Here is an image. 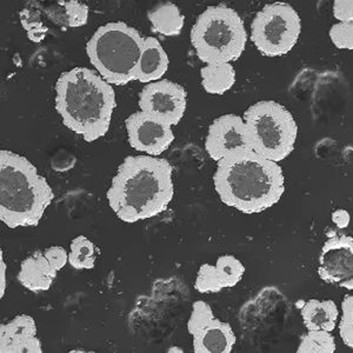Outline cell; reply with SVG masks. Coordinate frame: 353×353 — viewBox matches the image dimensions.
Instances as JSON below:
<instances>
[{
  "mask_svg": "<svg viewBox=\"0 0 353 353\" xmlns=\"http://www.w3.org/2000/svg\"><path fill=\"white\" fill-rule=\"evenodd\" d=\"M253 152L269 161H285L293 152L298 137V125L292 113L274 101L251 105L243 118Z\"/></svg>",
  "mask_w": 353,
  "mask_h": 353,
  "instance_id": "7",
  "label": "cell"
},
{
  "mask_svg": "<svg viewBox=\"0 0 353 353\" xmlns=\"http://www.w3.org/2000/svg\"><path fill=\"white\" fill-rule=\"evenodd\" d=\"M125 128L129 137L130 146L138 152L146 153L148 156H161L174 141L172 126L141 111L128 117Z\"/></svg>",
  "mask_w": 353,
  "mask_h": 353,
  "instance_id": "11",
  "label": "cell"
},
{
  "mask_svg": "<svg viewBox=\"0 0 353 353\" xmlns=\"http://www.w3.org/2000/svg\"><path fill=\"white\" fill-rule=\"evenodd\" d=\"M59 270L48 261L44 251H37L21 261L18 281L31 292H45L51 289Z\"/></svg>",
  "mask_w": 353,
  "mask_h": 353,
  "instance_id": "16",
  "label": "cell"
},
{
  "mask_svg": "<svg viewBox=\"0 0 353 353\" xmlns=\"http://www.w3.org/2000/svg\"><path fill=\"white\" fill-rule=\"evenodd\" d=\"M0 266H1V292H0V297H4L5 290H6V270L8 266L5 264L4 257L3 253H0Z\"/></svg>",
  "mask_w": 353,
  "mask_h": 353,
  "instance_id": "29",
  "label": "cell"
},
{
  "mask_svg": "<svg viewBox=\"0 0 353 353\" xmlns=\"http://www.w3.org/2000/svg\"><path fill=\"white\" fill-rule=\"evenodd\" d=\"M168 352L172 353V352H179L183 353L184 352V350L181 349V347H178V346H171L170 349H168Z\"/></svg>",
  "mask_w": 353,
  "mask_h": 353,
  "instance_id": "30",
  "label": "cell"
},
{
  "mask_svg": "<svg viewBox=\"0 0 353 353\" xmlns=\"http://www.w3.org/2000/svg\"><path fill=\"white\" fill-rule=\"evenodd\" d=\"M54 106L64 126L92 143L109 132L117 108L116 93L99 73L74 68L58 78Z\"/></svg>",
  "mask_w": 353,
  "mask_h": 353,
  "instance_id": "3",
  "label": "cell"
},
{
  "mask_svg": "<svg viewBox=\"0 0 353 353\" xmlns=\"http://www.w3.org/2000/svg\"><path fill=\"white\" fill-rule=\"evenodd\" d=\"M332 221L337 224L338 228L345 229L350 223V216L345 210H338L337 212L332 214Z\"/></svg>",
  "mask_w": 353,
  "mask_h": 353,
  "instance_id": "28",
  "label": "cell"
},
{
  "mask_svg": "<svg viewBox=\"0 0 353 353\" xmlns=\"http://www.w3.org/2000/svg\"><path fill=\"white\" fill-rule=\"evenodd\" d=\"M301 33V17L286 3L265 5L251 24L252 43L266 57H281L291 52Z\"/></svg>",
  "mask_w": 353,
  "mask_h": 353,
  "instance_id": "8",
  "label": "cell"
},
{
  "mask_svg": "<svg viewBox=\"0 0 353 353\" xmlns=\"http://www.w3.org/2000/svg\"><path fill=\"white\" fill-rule=\"evenodd\" d=\"M186 327L196 353H231L237 341L229 323L214 317L211 306L203 301L193 303Z\"/></svg>",
  "mask_w": 353,
  "mask_h": 353,
  "instance_id": "9",
  "label": "cell"
},
{
  "mask_svg": "<svg viewBox=\"0 0 353 353\" xmlns=\"http://www.w3.org/2000/svg\"><path fill=\"white\" fill-rule=\"evenodd\" d=\"M139 109L154 119L176 126L188 109V92L181 85L163 79L146 84L139 96Z\"/></svg>",
  "mask_w": 353,
  "mask_h": 353,
  "instance_id": "10",
  "label": "cell"
},
{
  "mask_svg": "<svg viewBox=\"0 0 353 353\" xmlns=\"http://www.w3.org/2000/svg\"><path fill=\"white\" fill-rule=\"evenodd\" d=\"M53 198L48 181L26 157L0 151V219L8 228L37 226Z\"/></svg>",
  "mask_w": 353,
  "mask_h": 353,
  "instance_id": "4",
  "label": "cell"
},
{
  "mask_svg": "<svg viewBox=\"0 0 353 353\" xmlns=\"http://www.w3.org/2000/svg\"><path fill=\"white\" fill-rule=\"evenodd\" d=\"M21 21L24 26L28 38L34 43H41L48 33V28H45L41 21V11L38 8H25L21 10Z\"/></svg>",
  "mask_w": 353,
  "mask_h": 353,
  "instance_id": "24",
  "label": "cell"
},
{
  "mask_svg": "<svg viewBox=\"0 0 353 353\" xmlns=\"http://www.w3.org/2000/svg\"><path fill=\"white\" fill-rule=\"evenodd\" d=\"M301 314L307 331L324 330L332 332L337 326L339 311L337 304L331 299H309L301 301Z\"/></svg>",
  "mask_w": 353,
  "mask_h": 353,
  "instance_id": "18",
  "label": "cell"
},
{
  "mask_svg": "<svg viewBox=\"0 0 353 353\" xmlns=\"http://www.w3.org/2000/svg\"><path fill=\"white\" fill-rule=\"evenodd\" d=\"M341 341L347 347H353V297L347 294L341 301V318L339 323Z\"/></svg>",
  "mask_w": 353,
  "mask_h": 353,
  "instance_id": "25",
  "label": "cell"
},
{
  "mask_svg": "<svg viewBox=\"0 0 353 353\" xmlns=\"http://www.w3.org/2000/svg\"><path fill=\"white\" fill-rule=\"evenodd\" d=\"M201 85L205 92L221 96L236 84V70L232 64L205 65L201 70Z\"/></svg>",
  "mask_w": 353,
  "mask_h": 353,
  "instance_id": "20",
  "label": "cell"
},
{
  "mask_svg": "<svg viewBox=\"0 0 353 353\" xmlns=\"http://www.w3.org/2000/svg\"><path fill=\"white\" fill-rule=\"evenodd\" d=\"M337 350L336 339L331 332L324 330L307 331L301 338L298 353H334Z\"/></svg>",
  "mask_w": 353,
  "mask_h": 353,
  "instance_id": "23",
  "label": "cell"
},
{
  "mask_svg": "<svg viewBox=\"0 0 353 353\" xmlns=\"http://www.w3.org/2000/svg\"><path fill=\"white\" fill-rule=\"evenodd\" d=\"M170 59L161 41L154 37H146L138 65L137 81L150 84L161 81V77L169 70Z\"/></svg>",
  "mask_w": 353,
  "mask_h": 353,
  "instance_id": "17",
  "label": "cell"
},
{
  "mask_svg": "<svg viewBox=\"0 0 353 353\" xmlns=\"http://www.w3.org/2000/svg\"><path fill=\"white\" fill-rule=\"evenodd\" d=\"M217 164L213 176L216 192L225 205L245 214L271 209L285 192L281 165L252 150L229 154Z\"/></svg>",
  "mask_w": 353,
  "mask_h": 353,
  "instance_id": "2",
  "label": "cell"
},
{
  "mask_svg": "<svg viewBox=\"0 0 353 353\" xmlns=\"http://www.w3.org/2000/svg\"><path fill=\"white\" fill-rule=\"evenodd\" d=\"M34 318L21 314L0 325V352L41 353L43 346L37 336Z\"/></svg>",
  "mask_w": 353,
  "mask_h": 353,
  "instance_id": "15",
  "label": "cell"
},
{
  "mask_svg": "<svg viewBox=\"0 0 353 353\" xmlns=\"http://www.w3.org/2000/svg\"><path fill=\"white\" fill-rule=\"evenodd\" d=\"M145 37L123 21L103 25L86 44L88 59L110 85L137 81Z\"/></svg>",
  "mask_w": 353,
  "mask_h": 353,
  "instance_id": "5",
  "label": "cell"
},
{
  "mask_svg": "<svg viewBox=\"0 0 353 353\" xmlns=\"http://www.w3.org/2000/svg\"><path fill=\"white\" fill-rule=\"evenodd\" d=\"M333 16L339 23H353L352 0H336L333 4Z\"/></svg>",
  "mask_w": 353,
  "mask_h": 353,
  "instance_id": "27",
  "label": "cell"
},
{
  "mask_svg": "<svg viewBox=\"0 0 353 353\" xmlns=\"http://www.w3.org/2000/svg\"><path fill=\"white\" fill-rule=\"evenodd\" d=\"M98 249L93 241L85 236H78L71 241L68 264L74 270H92L96 265Z\"/></svg>",
  "mask_w": 353,
  "mask_h": 353,
  "instance_id": "22",
  "label": "cell"
},
{
  "mask_svg": "<svg viewBox=\"0 0 353 353\" xmlns=\"http://www.w3.org/2000/svg\"><path fill=\"white\" fill-rule=\"evenodd\" d=\"M57 8H44L45 14L56 25L81 28L88 24V6L78 0L58 1Z\"/></svg>",
  "mask_w": 353,
  "mask_h": 353,
  "instance_id": "21",
  "label": "cell"
},
{
  "mask_svg": "<svg viewBox=\"0 0 353 353\" xmlns=\"http://www.w3.org/2000/svg\"><path fill=\"white\" fill-rule=\"evenodd\" d=\"M205 150L217 163L232 153L251 150L244 119L237 114H224L214 119L205 139Z\"/></svg>",
  "mask_w": 353,
  "mask_h": 353,
  "instance_id": "13",
  "label": "cell"
},
{
  "mask_svg": "<svg viewBox=\"0 0 353 353\" xmlns=\"http://www.w3.org/2000/svg\"><path fill=\"white\" fill-rule=\"evenodd\" d=\"M318 276L321 281L353 290V238L333 236L323 245Z\"/></svg>",
  "mask_w": 353,
  "mask_h": 353,
  "instance_id": "12",
  "label": "cell"
},
{
  "mask_svg": "<svg viewBox=\"0 0 353 353\" xmlns=\"http://www.w3.org/2000/svg\"><path fill=\"white\" fill-rule=\"evenodd\" d=\"M330 38L333 45L341 50L353 48V23H338L330 30Z\"/></svg>",
  "mask_w": 353,
  "mask_h": 353,
  "instance_id": "26",
  "label": "cell"
},
{
  "mask_svg": "<svg viewBox=\"0 0 353 353\" xmlns=\"http://www.w3.org/2000/svg\"><path fill=\"white\" fill-rule=\"evenodd\" d=\"M191 43L205 64H231L244 53L248 32L233 8L209 6L193 25Z\"/></svg>",
  "mask_w": 353,
  "mask_h": 353,
  "instance_id": "6",
  "label": "cell"
},
{
  "mask_svg": "<svg viewBox=\"0 0 353 353\" xmlns=\"http://www.w3.org/2000/svg\"><path fill=\"white\" fill-rule=\"evenodd\" d=\"M245 266L238 258L224 254L216 265L203 264L198 271L194 289L199 293H218L234 288L243 279Z\"/></svg>",
  "mask_w": 353,
  "mask_h": 353,
  "instance_id": "14",
  "label": "cell"
},
{
  "mask_svg": "<svg viewBox=\"0 0 353 353\" xmlns=\"http://www.w3.org/2000/svg\"><path fill=\"white\" fill-rule=\"evenodd\" d=\"M148 18L152 24V30L161 36H179L184 28L185 17L181 10L171 1H165L150 10Z\"/></svg>",
  "mask_w": 353,
  "mask_h": 353,
  "instance_id": "19",
  "label": "cell"
},
{
  "mask_svg": "<svg viewBox=\"0 0 353 353\" xmlns=\"http://www.w3.org/2000/svg\"><path fill=\"white\" fill-rule=\"evenodd\" d=\"M173 168L152 156H129L119 165L106 198L117 217L128 224L156 217L174 196Z\"/></svg>",
  "mask_w": 353,
  "mask_h": 353,
  "instance_id": "1",
  "label": "cell"
}]
</instances>
